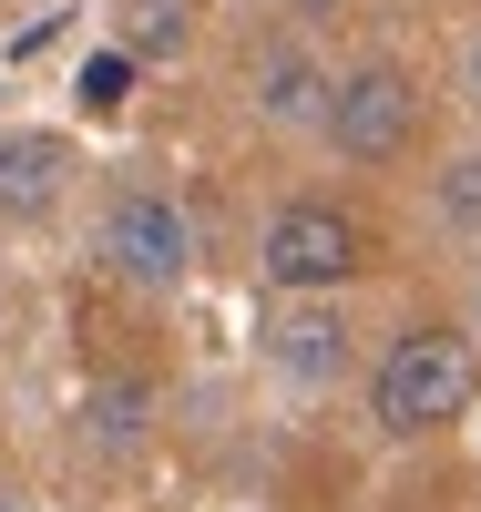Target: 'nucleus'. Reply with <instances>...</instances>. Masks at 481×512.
<instances>
[{
    "instance_id": "1",
    "label": "nucleus",
    "mask_w": 481,
    "mask_h": 512,
    "mask_svg": "<svg viewBox=\"0 0 481 512\" xmlns=\"http://www.w3.org/2000/svg\"><path fill=\"white\" fill-rule=\"evenodd\" d=\"M471 390H481L471 338H451V328H410L400 349L379 359L369 410H379V431H389V441H420V431H441V420H461Z\"/></svg>"
},
{
    "instance_id": "2",
    "label": "nucleus",
    "mask_w": 481,
    "mask_h": 512,
    "mask_svg": "<svg viewBox=\"0 0 481 512\" xmlns=\"http://www.w3.org/2000/svg\"><path fill=\"white\" fill-rule=\"evenodd\" d=\"M318 123H328V144L348 164H389V154H410V134H420V82L389 72V62H369V72L328 82V113Z\"/></svg>"
},
{
    "instance_id": "3",
    "label": "nucleus",
    "mask_w": 481,
    "mask_h": 512,
    "mask_svg": "<svg viewBox=\"0 0 481 512\" xmlns=\"http://www.w3.org/2000/svg\"><path fill=\"white\" fill-rule=\"evenodd\" d=\"M256 267H267L287 297H318V287H338L359 267V226H348L338 205H287L267 226V246H256Z\"/></svg>"
},
{
    "instance_id": "4",
    "label": "nucleus",
    "mask_w": 481,
    "mask_h": 512,
    "mask_svg": "<svg viewBox=\"0 0 481 512\" xmlns=\"http://www.w3.org/2000/svg\"><path fill=\"white\" fill-rule=\"evenodd\" d=\"M103 256H113L134 287H185V267H195V226H185V205H174V195H123L113 226H103Z\"/></svg>"
},
{
    "instance_id": "5",
    "label": "nucleus",
    "mask_w": 481,
    "mask_h": 512,
    "mask_svg": "<svg viewBox=\"0 0 481 512\" xmlns=\"http://www.w3.org/2000/svg\"><path fill=\"white\" fill-rule=\"evenodd\" d=\"M62 175H72V144L62 134H0V216H11V226L52 216Z\"/></svg>"
},
{
    "instance_id": "6",
    "label": "nucleus",
    "mask_w": 481,
    "mask_h": 512,
    "mask_svg": "<svg viewBox=\"0 0 481 512\" xmlns=\"http://www.w3.org/2000/svg\"><path fill=\"white\" fill-rule=\"evenodd\" d=\"M256 113H267V123H318L328 113V72L297 62V52H267V62H256Z\"/></svg>"
},
{
    "instance_id": "7",
    "label": "nucleus",
    "mask_w": 481,
    "mask_h": 512,
    "mask_svg": "<svg viewBox=\"0 0 481 512\" xmlns=\"http://www.w3.org/2000/svg\"><path fill=\"white\" fill-rule=\"evenodd\" d=\"M277 359H287L297 379H328V369L348 359V338H338L328 318H287V328H277Z\"/></svg>"
},
{
    "instance_id": "8",
    "label": "nucleus",
    "mask_w": 481,
    "mask_h": 512,
    "mask_svg": "<svg viewBox=\"0 0 481 512\" xmlns=\"http://www.w3.org/2000/svg\"><path fill=\"white\" fill-rule=\"evenodd\" d=\"M123 93H134V62H123V52L82 62V103H93V113H123Z\"/></svg>"
},
{
    "instance_id": "9",
    "label": "nucleus",
    "mask_w": 481,
    "mask_h": 512,
    "mask_svg": "<svg viewBox=\"0 0 481 512\" xmlns=\"http://www.w3.org/2000/svg\"><path fill=\"white\" fill-rule=\"evenodd\" d=\"M441 216L451 226H481V154H461L451 175H441Z\"/></svg>"
},
{
    "instance_id": "10",
    "label": "nucleus",
    "mask_w": 481,
    "mask_h": 512,
    "mask_svg": "<svg viewBox=\"0 0 481 512\" xmlns=\"http://www.w3.org/2000/svg\"><path fill=\"white\" fill-rule=\"evenodd\" d=\"M103 431L134 441V431H144V390H103Z\"/></svg>"
},
{
    "instance_id": "11",
    "label": "nucleus",
    "mask_w": 481,
    "mask_h": 512,
    "mask_svg": "<svg viewBox=\"0 0 481 512\" xmlns=\"http://www.w3.org/2000/svg\"><path fill=\"white\" fill-rule=\"evenodd\" d=\"M287 11H308V21H328V11H338V0H287Z\"/></svg>"
},
{
    "instance_id": "12",
    "label": "nucleus",
    "mask_w": 481,
    "mask_h": 512,
    "mask_svg": "<svg viewBox=\"0 0 481 512\" xmlns=\"http://www.w3.org/2000/svg\"><path fill=\"white\" fill-rule=\"evenodd\" d=\"M471 103H481V41H471Z\"/></svg>"
},
{
    "instance_id": "13",
    "label": "nucleus",
    "mask_w": 481,
    "mask_h": 512,
    "mask_svg": "<svg viewBox=\"0 0 481 512\" xmlns=\"http://www.w3.org/2000/svg\"><path fill=\"white\" fill-rule=\"evenodd\" d=\"M0 512H21V502H0Z\"/></svg>"
}]
</instances>
